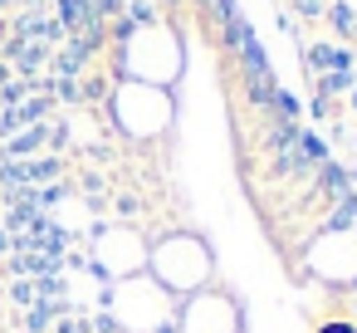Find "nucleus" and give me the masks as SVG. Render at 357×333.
<instances>
[{"instance_id": "9", "label": "nucleus", "mask_w": 357, "mask_h": 333, "mask_svg": "<svg viewBox=\"0 0 357 333\" xmlns=\"http://www.w3.org/2000/svg\"><path fill=\"white\" fill-rule=\"evenodd\" d=\"M352 108H357V89H352Z\"/></svg>"}, {"instance_id": "8", "label": "nucleus", "mask_w": 357, "mask_h": 333, "mask_svg": "<svg viewBox=\"0 0 357 333\" xmlns=\"http://www.w3.org/2000/svg\"><path fill=\"white\" fill-rule=\"evenodd\" d=\"M323 333H357V328H342V323H328Z\"/></svg>"}, {"instance_id": "4", "label": "nucleus", "mask_w": 357, "mask_h": 333, "mask_svg": "<svg viewBox=\"0 0 357 333\" xmlns=\"http://www.w3.org/2000/svg\"><path fill=\"white\" fill-rule=\"evenodd\" d=\"M313 269L328 279H357V230H328L313 250Z\"/></svg>"}, {"instance_id": "1", "label": "nucleus", "mask_w": 357, "mask_h": 333, "mask_svg": "<svg viewBox=\"0 0 357 333\" xmlns=\"http://www.w3.org/2000/svg\"><path fill=\"white\" fill-rule=\"evenodd\" d=\"M147 265L157 269L162 289H196V284L211 274V250H206L196 235H172V240H162V245L147 255Z\"/></svg>"}, {"instance_id": "2", "label": "nucleus", "mask_w": 357, "mask_h": 333, "mask_svg": "<svg viewBox=\"0 0 357 333\" xmlns=\"http://www.w3.org/2000/svg\"><path fill=\"white\" fill-rule=\"evenodd\" d=\"M113 313H118V323H123L128 333H157V328L167 323L172 304H167V289H162V284L128 279V284H118V294H113Z\"/></svg>"}, {"instance_id": "5", "label": "nucleus", "mask_w": 357, "mask_h": 333, "mask_svg": "<svg viewBox=\"0 0 357 333\" xmlns=\"http://www.w3.org/2000/svg\"><path fill=\"white\" fill-rule=\"evenodd\" d=\"M186 333H235V304L220 294H196L181 313Z\"/></svg>"}, {"instance_id": "3", "label": "nucleus", "mask_w": 357, "mask_h": 333, "mask_svg": "<svg viewBox=\"0 0 357 333\" xmlns=\"http://www.w3.org/2000/svg\"><path fill=\"white\" fill-rule=\"evenodd\" d=\"M93 255H98V265H103L113 279H123V274H137V269L147 265V250H142V240H137L128 225H113V230H103V235H98V245H93Z\"/></svg>"}, {"instance_id": "10", "label": "nucleus", "mask_w": 357, "mask_h": 333, "mask_svg": "<svg viewBox=\"0 0 357 333\" xmlns=\"http://www.w3.org/2000/svg\"><path fill=\"white\" fill-rule=\"evenodd\" d=\"M0 6H10V0H0Z\"/></svg>"}, {"instance_id": "7", "label": "nucleus", "mask_w": 357, "mask_h": 333, "mask_svg": "<svg viewBox=\"0 0 357 333\" xmlns=\"http://www.w3.org/2000/svg\"><path fill=\"white\" fill-rule=\"evenodd\" d=\"M298 10L303 15H318V0H298Z\"/></svg>"}, {"instance_id": "6", "label": "nucleus", "mask_w": 357, "mask_h": 333, "mask_svg": "<svg viewBox=\"0 0 357 333\" xmlns=\"http://www.w3.org/2000/svg\"><path fill=\"white\" fill-rule=\"evenodd\" d=\"M328 20H333V25H337L342 35H352V30H357V15H352L347 6H333V10H328Z\"/></svg>"}]
</instances>
